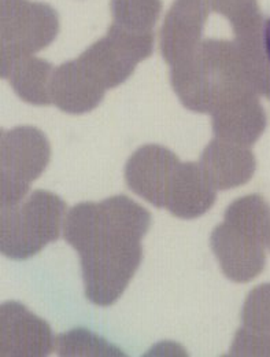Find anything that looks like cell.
<instances>
[{
  "label": "cell",
  "mask_w": 270,
  "mask_h": 357,
  "mask_svg": "<svg viewBox=\"0 0 270 357\" xmlns=\"http://www.w3.org/2000/svg\"><path fill=\"white\" fill-rule=\"evenodd\" d=\"M55 351L61 356H125V354L86 328H74L55 338Z\"/></svg>",
  "instance_id": "16"
},
{
  "label": "cell",
  "mask_w": 270,
  "mask_h": 357,
  "mask_svg": "<svg viewBox=\"0 0 270 357\" xmlns=\"http://www.w3.org/2000/svg\"><path fill=\"white\" fill-rule=\"evenodd\" d=\"M264 48L270 65V18L264 25Z\"/></svg>",
  "instance_id": "21"
},
{
  "label": "cell",
  "mask_w": 270,
  "mask_h": 357,
  "mask_svg": "<svg viewBox=\"0 0 270 357\" xmlns=\"http://www.w3.org/2000/svg\"><path fill=\"white\" fill-rule=\"evenodd\" d=\"M210 10L209 0L175 1L161 31L162 56L170 66L196 52Z\"/></svg>",
  "instance_id": "9"
},
{
  "label": "cell",
  "mask_w": 270,
  "mask_h": 357,
  "mask_svg": "<svg viewBox=\"0 0 270 357\" xmlns=\"http://www.w3.org/2000/svg\"><path fill=\"white\" fill-rule=\"evenodd\" d=\"M179 165V158L170 150L159 144H147L128 160L125 181L136 195L159 209H166Z\"/></svg>",
  "instance_id": "6"
},
{
  "label": "cell",
  "mask_w": 270,
  "mask_h": 357,
  "mask_svg": "<svg viewBox=\"0 0 270 357\" xmlns=\"http://www.w3.org/2000/svg\"><path fill=\"white\" fill-rule=\"evenodd\" d=\"M1 206L15 205L28 194L31 184L42 176L51 147L42 131L18 127L1 132Z\"/></svg>",
  "instance_id": "3"
},
{
  "label": "cell",
  "mask_w": 270,
  "mask_h": 357,
  "mask_svg": "<svg viewBox=\"0 0 270 357\" xmlns=\"http://www.w3.org/2000/svg\"><path fill=\"white\" fill-rule=\"evenodd\" d=\"M54 72L51 63L35 55L1 63L3 79L10 82V86L22 100L36 106L52 103L51 83Z\"/></svg>",
  "instance_id": "14"
},
{
  "label": "cell",
  "mask_w": 270,
  "mask_h": 357,
  "mask_svg": "<svg viewBox=\"0 0 270 357\" xmlns=\"http://www.w3.org/2000/svg\"><path fill=\"white\" fill-rule=\"evenodd\" d=\"M217 198V188L203 172L200 164L180 162L173 178L166 209L176 218L193 220L207 213Z\"/></svg>",
  "instance_id": "13"
},
{
  "label": "cell",
  "mask_w": 270,
  "mask_h": 357,
  "mask_svg": "<svg viewBox=\"0 0 270 357\" xmlns=\"http://www.w3.org/2000/svg\"><path fill=\"white\" fill-rule=\"evenodd\" d=\"M210 246L221 271L232 282H250L265 266L264 241L225 222L213 229Z\"/></svg>",
  "instance_id": "8"
},
{
  "label": "cell",
  "mask_w": 270,
  "mask_h": 357,
  "mask_svg": "<svg viewBox=\"0 0 270 357\" xmlns=\"http://www.w3.org/2000/svg\"><path fill=\"white\" fill-rule=\"evenodd\" d=\"M55 338L43 319L26 307L8 301L0 310V356H47Z\"/></svg>",
  "instance_id": "7"
},
{
  "label": "cell",
  "mask_w": 270,
  "mask_h": 357,
  "mask_svg": "<svg viewBox=\"0 0 270 357\" xmlns=\"http://www.w3.org/2000/svg\"><path fill=\"white\" fill-rule=\"evenodd\" d=\"M267 241H268V243H269V246H270V225H269V229H268V234H267Z\"/></svg>",
  "instance_id": "22"
},
{
  "label": "cell",
  "mask_w": 270,
  "mask_h": 357,
  "mask_svg": "<svg viewBox=\"0 0 270 357\" xmlns=\"http://www.w3.org/2000/svg\"><path fill=\"white\" fill-rule=\"evenodd\" d=\"M217 139L251 146L265 128V113L253 89H244L219 103L210 113Z\"/></svg>",
  "instance_id": "10"
},
{
  "label": "cell",
  "mask_w": 270,
  "mask_h": 357,
  "mask_svg": "<svg viewBox=\"0 0 270 357\" xmlns=\"http://www.w3.org/2000/svg\"><path fill=\"white\" fill-rule=\"evenodd\" d=\"M152 48V32H136L113 24L107 35L79 58L104 89H111L128 80Z\"/></svg>",
  "instance_id": "4"
},
{
  "label": "cell",
  "mask_w": 270,
  "mask_h": 357,
  "mask_svg": "<svg viewBox=\"0 0 270 357\" xmlns=\"http://www.w3.org/2000/svg\"><path fill=\"white\" fill-rule=\"evenodd\" d=\"M224 222L261 241H267L270 225V208L258 195L243 197L228 206Z\"/></svg>",
  "instance_id": "15"
},
{
  "label": "cell",
  "mask_w": 270,
  "mask_h": 357,
  "mask_svg": "<svg viewBox=\"0 0 270 357\" xmlns=\"http://www.w3.org/2000/svg\"><path fill=\"white\" fill-rule=\"evenodd\" d=\"M210 8L224 14L232 26L260 15L255 0H209Z\"/></svg>",
  "instance_id": "20"
},
{
  "label": "cell",
  "mask_w": 270,
  "mask_h": 357,
  "mask_svg": "<svg viewBox=\"0 0 270 357\" xmlns=\"http://www.w3.org/2000/svg\"><path fill=\"white\" fill-rule=\"evenodd\" d=\"M241 320L244 327L270 333V284L253 290L243 307Z\"/></svg>",
  "instance_id": "18"
},
{
  "label": "cell",
  "mask_w": 270,
  "mask_h": 357,
  "mask_svg": "<svg viewBox=\"0 0 270 357\" xmlns=\"http://www.w3.org/2000/svg\"><path fill=\"white\" fill-rule=\"evenodd\" d=\"M106 91L81 59L77 58L55 69L51 83V99L65 113L83 114L99 106Z\"/></svg>",
  "instance_id": "11"
},
{
  "label": "cell",
  "mask_w": 270,
  "mask_h": 357,
  "mask_svg": "<svg viewBox=\"0 0 270 357\" xmlns=\"http://www.w3.org/2000/svg\"><path fill=\"white\" fill-rule=\"evenodd\" d=\"M114 24L136 32H152L161 13L159 0H113Z\"/></svg>",
  "instance_id": "17"
},
{
  "label": "cell",
  "mask_w": 270,
  "mask_h": 357,
  "mask_svg": "<svg viewBox=\"0 0 270 357\" xmlns=\"http://www.w3.org/2000/svg\"><path fill=\"white\" fill-rule=\"evenodd\" d=\"M228 355L229 356L270 355L269 334L258 330H253L248 327H243L236 333Z\"/></svg>",
  "instance_id": "19"
},
{
  "label": "cell",
  "mask_w": 270,
  "mask_h": 357,
  "mask_svg": "<svg viewBox=\"0 0 270 357\" xmlns=\"http://www.w3.org/2000/svg\"><path fill=\"white\" fill-rule=\"evenodd\" d=\"M58 28V15L47 4L1 0V63L43 50L56 38Z\"/></svg>",
  "instance_id": "5"
},
{
  "label": "cell",
  "mask_w": 270,
  "mask_h": 357,
  "mask_svg": "<svg viewBox=\"0 0 270 357\" xmlns=\"http://www.w3.org/2000/svg\"><path fill=\"white\" fill-rule=\"evenodd\" d=\"M199 164L217 191L247 183L255 171V158L247 146L217 137L207 144Z\"/></svg>",
  "instance_id": "12"
},
{
  "label": "cell",
  "mask_w": 270,
  "mask_h": 357,
  "mask_svg": "<svg viewBox=\"0 0 270 357\" xmlns=\"http://www.w3.org/2000/svg\"><path fill=\"white\" fill-rule=\"evenodd\" d=\"M138 234L116 223L100 206L96 234L80 253L86 297L93 305L110 307L124 294L143 260Z\"/></svg>",
  "instance_id": "1"
},
{
  "label": "cell",
  "mask_w": 270,
  "mask_h": 357,
  "mask_svg": "<svg viewBox=\"0 0 270 357\" xmlns=\"http://www.w3.org/2000/svg\"><path fill=\"white\" fill-rule=\"evenodd\" d=\"M66 204L55 194L36 190L15 205L1 206L0 250L11 260H26L55 242L66 219Z\"/></svg>",
  "instance_id": "2"
}]
</instances>
